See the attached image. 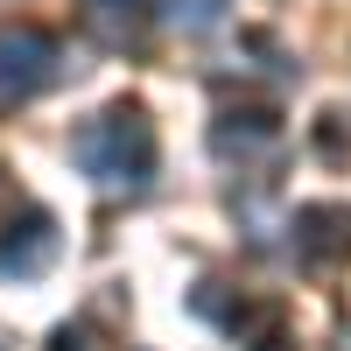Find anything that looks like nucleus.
Wrapping results in <instances>:
<instances>
[{
  "instance_id": "f257e3e1",
  "label": "nucleus",
  "mask_w": 351,
  "mask_h": 351,
  "mask_svg": "<svg viewBox=\"0 0 351 351\" xmlns=\"http://www.w3.org/2000/svg\"><path fill=\"white\" fill-rule=\"evenodd\" d=\"M71 155H77V169L92 176L99 190H148L155 183V169H162V141H155V120H148V106H134V99H120V106H106L99 120H84L77 134H71Z\"/></svg>"
},
{
  "instance_id": "f03ea898",
  "label": "nucleus",
  "mask_w": 351,
  "mask_h": 351,
  "mask_svg": "<svg viewBox=\"0 0 351 351\" xmlns=\"http://www.w3.org/2000/svg\"><path fill=\"white\" fill-rule=\"evenodd\" d=\"M64 77V43L49 28H28V21H0V112L28 106L36 92Z\"/></svg>"
},
{
  "instance_id": "7ed1b4c3",
  "label": "nucleus",
  "mask_w": 351,
  "mask_h": 351,
  "mask_svg": "<svg viewBox=\"0 0 351 351\" xmlns=\"http://www.w3.org/2000/svg\"><path fill=\"white\" fill-rule=\"evenodd\" d=\"M56 246H64L56 211H43V204L8 211V218H0V281H36V274H49Z\"/></svg>"
},
{
  "instance_id": "20e7f679",
  "label": "nucleus",
  "mask_w": 351,
  "mask_h": 351,
  "mask_svg": "<svg viewBox=\"0 0 351 351\" xmlns=\"http://www.w3.org/2000/svg\"><path fill=\"white\" fill-rule=\"evenodd\" d=\"M288 232H295V253L309 260V267H337V260H351V204H295V218H288Z\"/></svg>"
},
{
  "instance_id": "39448f33",
  "label": "nucleus",
  "mask_w": 351,
  "mask_h": 351,
  "mask_svg": "<svg viewBox=\"0 0 351 351\" xmlns=\"http://www.w3.org/2000/svg\"><path fill=\"white\" fill-rule=\"evenodd\" d=\"M267 148H281L274 112H218V127H211V155L218 162H246V155H267Z\"/></svg>"
},
{
  "instance_id": "423d86ee",
  "label": "nucleus",
  "mask_w": 351,
  "mask_h": 351,
  "mask_svg": "<svg viewBox=\"0 0 351 351\" xmlns=\"http://www.w3.org/2000/svg\"><path fill=\"white\" fill-rule=\"evenodd\" d=\"M84 21L99 28V43L120 49V43L141 36V21H148V14H141V0H84Z\"/></svg>"
},
{
  "instance_id": "0eeeda50",
  "label": "nucleus",
  "mask_w": 351,
  "mask_h": 351,
  "mask_svg": "<svg viewBox=\"0 0 351 351\" xmlns=\"http://www.w3.org/2000/svg\"><path fill=\"white\" fill-rule=\"evenodd\" d=\"M309 148L324 155L330 169H344V162H351V120H344V112H316V127H309Z\"/></svg>"
},
{
  "instance_id": "6e6552de",
  "label": "nucleus",
  "mask_w": 351,
  "mask_h": 351,
  "mask_svg": "<svg viewBox=\"0 0 351 351\" xmlns=\"http://www.w3.org/2000/svg\"><path fill=\"white\" fill-rule=\"evenodd\" d=\"M169 21L190 28V36H204V28L225 21V0H169Z\"/></svg>"
},
{
  "instance_id": "1a4fd4ad",
  "label": "nucleus",
  "mask_w": 351,
  "mask_h": 351,
  "mask_svg": "<svg viewBox=\"0 0 351 351\" xmlns=\"http://www.w3.org/2000/svg\"><path fill=\"white\" fill-rule=\"evenodd\" d=\"M43 351H106V344H99V337H92V330H84V324H56V330H49V344H43Z\"/></svg>"
},
{
  "instance_id": "9d476101",
  "label": "nucleus",
  "mask_w": 351,
  "mask_h": 351,
  "mask_svg": "<svg viewBox=\"0 0 351 351\" xmlns=\"http://www.w3.org/2000/svg\"><path fill=\"white\" fill-rule=\"evenodd\" d=\"M246 351H295V337H288V330H274V324H267V330H260V337H253Z\"/></svg>"
}]
</instances>
